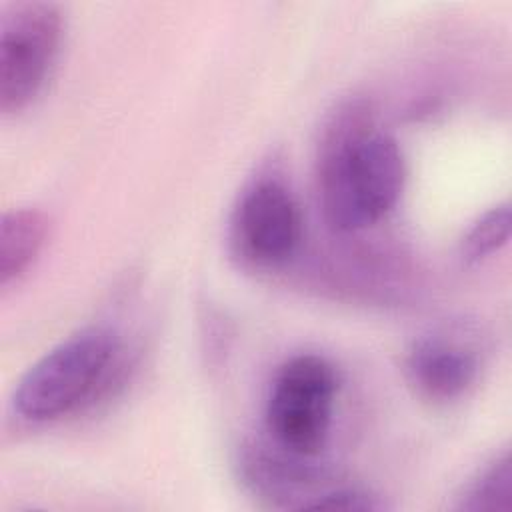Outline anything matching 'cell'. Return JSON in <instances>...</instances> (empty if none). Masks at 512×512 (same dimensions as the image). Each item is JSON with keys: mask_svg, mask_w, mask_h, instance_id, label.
<instances>
[{"mask_svg": "<svg viewBox=\"0 0 512 512\" xmlns=\"http://www.w3.org/2000/svg\"><path fill=\"white\" fill-rule=\"evenodd\" d=\"M382 508L384 506L382 502L376 500V496H370L354 488H336V490L322 492L306 506V510H344V512H372Z\"/></svg>", "mask_w": 512, "mask_h": 512, "instance_id": "cell-10", "label": "cell"}, {"mask_svg": "<svg viewBox=\"0 0 512 512\" xmlns=\"http://www.w3.org/2000/svg\"><path fill=\"white\" fill-rule=\"evenodd\" d=\"M510 238V208L508 204H500L484 212L464 234L460 256L466 264H478L492 254H496L502 246L508 244Z\"/></svg>", "mask_w": 512, "mask_h": 512, "instance_id": "cell-9", "label": "cell"}, {"mask_svg": "<svg viewBox=\"0 0 512 512\" xmlns=\"http://www.w3.org/2000/svg\"><path fill=\"white\" fill-rule=\"evenodd\" d=\"M300 236V210L284 184L260 180L242 194L232 218V238L246 260L258 266L282 264L298 248Z\"/></svg>", "mask_w": 512, "mask_h": 512, "instance_id": "cell-5", "label": "cell"}, {"mask_svg": "<svg viewBox=\"0 0 512 512\" xmlns=\"http://www.w3.org/2000/svg\"><path fill=\"white\" fill-rule=\"evenodd\" d=\"M478 354L464 342L430 334L414 340L406 354V374L428 400L450 402L466 394L478 378Z\"/></svg>", "mask_w": 512, "mask_h": 512, "instance_id": "cell-6", "label": "cell"}, {"mask_svg": "<svg viewBox=\"0 0 512 512\" xmlns=\"http://www.w3.org/2000/svg\"><path fill=\"white\" fill-rule=\"evenodd\" d=\"M398 142L380 130L366 108L348 104L324 130L318 154V194L326 222L338 232L384 218L404 188Z\"/></svg>", "mask_w": 512, "mask_h": 512, "instance_id": "cell-1", "label": "cell"}, {"mask_svg": "<svg viewBox=\"0 0 512 512\" xmlns=\"http://www.w3.org/2000/svg\"><path fill=\"white\" fill-rule=\"evenodd\" d=\"M456 508L466 512H508L512 508V464L508 452L496 456L464 486Z\"/></svg>", "mask_w": 512, "mask_h": 512, "instance_id": "cell-8", "label": "cell"}, {"mask_svg": "<svg viewBox=\"0 0 512 512\" xmlns=\"http://www.w3.org/2000/svg\"><path fill=\"white\" fill-rule=\"evenodd\" d=\"M48 234V220L36 208H16L0 222V284L18 280L40 254Z\"/></svg>", "mask_w": 512, "mask_h": 512, "instance_id": "cell-7", "label": "cell"}, {"mask_svg": "<svg viewBox=\"0 0 512 512\" xmlns=\"http://www.w3.org/2000/svg\"><path fill=\"white\" fill-rule=\"evenodd\" d=\"M336 376L316 354H298L276 372L266 400V428L274 444L300 458L320 454L328 440Z\"/></svg>", "mask_w": 512, "mask_h": 512, "instance_id": "cell-3", "label": "cell"}, {"mask_svg": "<svg viewBox=\"0 0 512 512\" xmlns=\"http://www.w3.org/2000/svg\"><path fill=\"white\" fill-rule=\"evenodd\" d=\"M122 344L114 330L88 326L48 350L16 386L14 412L28 422H50L92 402L116 376Z\"/></svg>", "mask_w": 512, "mask_h": 512, "instance_id": "cell-2", "label": "cell"}, {"mask_svg": "<svg viewBox=\"0 0 512 512\" xmlns=\"http://www.w3.org/2000/svg\"><path fill=\"white\" fill-rule=\"evenodd\" d=\"M62 40V14L52 2H14L0 22V110H24L42 90Z\"/></svg>", "mask_w": 512, "mask_h": 512, "instance_id": "cell-4", "label": "cell"}]
</instances>
